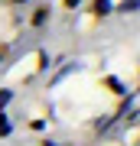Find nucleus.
Wrapping results in <instances>:
<instances>
[{
    "label": "nucleus",
    "instance_id": "39448f33",
    "mask_svg": "<svg viewBox=\"0 0 140 146\" xmlns=\"http://www.w3.org/2000/svg\"><path fill=\"white\" fill-rule=\"evenodd\" d=\"M10 98H13V91H0V107L10 104Z\"/></svg>",
    "mask_w": 140,
    "mask_h": 146
},
{
    "label": "nucleus",
    "instance_id": "423d86ee",
    "mask_svg": "<svg viewBox=\"0 0 140 146\" xmlns=\"http://www.w3.org/2000/svg\"><path fill=\"white\" fill-rule=\"evenodd\" d=\"M108 84H111V88H114L117 94H124V91H127V88H121V81H117V78H108Z\"/></svg>",
    "mask_w": 140,
    "mask_h": 146
},
{
    "label": "nucleus",
    "instance_id": "f03ea898",
    "mask_svg": "<svg viewBox=\"0 0 140 146\" xmlns=\"http://www.w3.org/2000/svg\"><path fill=\"white\" fill-rule=\"evenodd\" d=\"M137 3H140V0H124L117 10H121V13H137Z\"/></svg>",
    "mask_w": 140,
    "mask_h": 146
},
{
    "label": "nucleus",
    "instance_id": "0eeeda50",
    "mask_svg": "<svg viewBox=\"0 0 140 146\" xmlns=\"http://www.w3.org/2000/svg\"><path fill=\"white\" fill-rule=\"evenodd\" d=\"M65 3H68V7H78V0H65Z\"/></svg>",
    "mask_w": 140,
    "mask_h": 146
},
{
    "label": "nucleus",
    "instance_id": "1a4fd4ad",
    "mask_svg": "<svg viewBox=\"0 0 140 146\" xmlns=\"http://www.w3.org/2000/svg\"><path fill=\"white\" fill-rule=\"evenodd\" d=\"M0 62H3V55H0Z\"/></svg>",
    "mask_w": 140,
    "mask_h": 146
},
{
    "label": "nucleus",
    "instance_id": "20e7f679",
    "mask_svg": "<svg viewBox=\"0 0 140 146\" xmlns=\"http://www.w3.org/2000/svg\"><path fill=\"white\" fill-rule=\"evenodd\" d=\"M10 133V123H7V114H0V136Z\"/></svg>",
    "mask_w": 140,
    "mask_h": 146
},
{
    "label": "nucleus",
    "instance_id": "f257e3e1",
    "mask_svg": "<svg viewBox=\"0 0 140 146\" xmlns=\"http://www.w3.org/2000/svg\"><path fill=\"white\" fill-rule=\"evenodd\" d=\"M94 13H98V16H108V13H114L111 0H94Z\"/></svg>",
    "mask_w": 140,
    "mask_h": 146
},
{
    "label": "nucleus",
    "instance_id": "6e6552de",
    "mask_svg": "<svg viewBox=\"0 0 140 146\" xmlns=\"http://www.w3.org/2000/svg\"><path fill=\"white\" fill-rule=\"evenodd\" d=\"M13 3H23V0H13Z\"/></svg>",
    "mask_w": 140,
    "mask_h": 146
},
{
    "label": "nucleus",
    "instance_id": "7ed1b4c3",
    "mask_svg": "<svg viewBox=\"0 0 140 146\" xmlns=\"http://www.w3.org/2000/svg\"><path fill=\"white\" fill-rule=\"evenodd\" d=\"M46 16H49L46 7H42V10H36V16H33V26H42V23H46Z\"/></svg>",
    "mask_w": 140,
    "mask_h": 146
}]
</instances>
